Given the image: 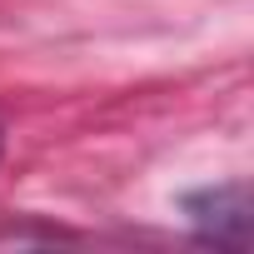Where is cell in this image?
<instances>
[{
	"label": "cell",
	"instance_id": "1",
	"mask_svg": "<svg viewBox=\"0 0 254 254\" xmlns=\"http://www.w3.org/2000/svg\"><path fill=\"white\" fill-rule=\"evenodd\" d=\"M190 209L204 229L214 234H234L244 239L249 234V190L244 185H219V190H204V194H190Z\"/></svg>",
	"mask_w": 254,
	"mask_h": 254
}]
</instances>
